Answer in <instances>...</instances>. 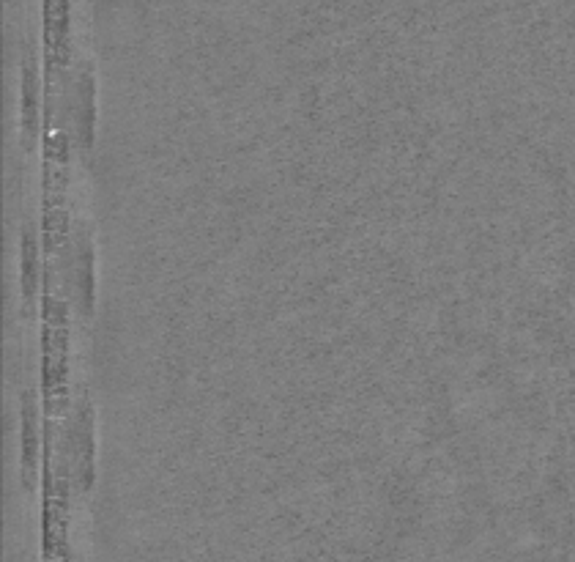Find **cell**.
I'll return each mask as SVG.
<instances>
[{
  "mask_svg": "<svg viewBox=\"0 0 575 562\" xmlns=\"http://www.w3.org/2000/svg\"><path fill=\"white\" fill-rule=\"evenodd\" d=\"M36 286V242L31 236L25 239V288L33 291Z\"/></svg>",
  "mask_w": 575,
  "mask_h": 562,
  "instance_id": "obj_1",
  "label": "cell"
}]
</instances>
